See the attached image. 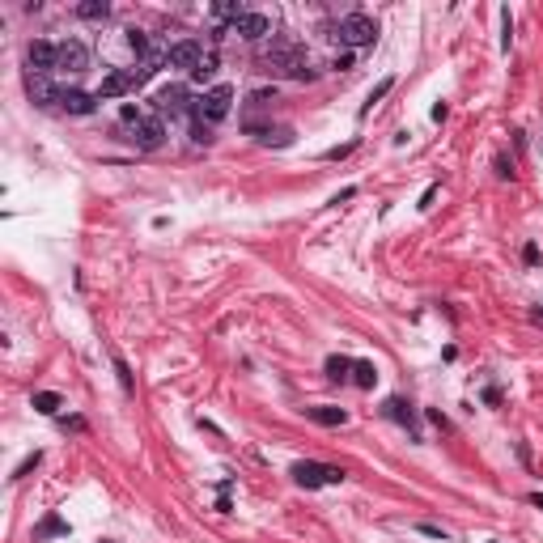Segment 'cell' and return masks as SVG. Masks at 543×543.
<instances>
[{
	"label": "cell",
	"mask_w": 543,
	"mask_h": 543,
	"mask_svg": "<svg viewBox=\"0 0 543 543\" xmlns=\"http://www.w3.org/2000/svg\"><path fill=\"white\" fill-rule=\"evenodd\" d=\"M119 123H123V132H128L123 140H132L136 149H144V153H149V149H162V140H166V123H162L157 115H144L140 107L128 102V107L119 111Z\"/></svg>",
	"instance_id": "1"
},
{
	"label": "cell",
	"mask_w": 543,
	"mask_h": 543,
	"mask_svg": "<svg viewBox=\"0 0 543 543\" xmlns=\"http://www.w3.org/2000/svg\"><path fill=\"white\" fill-rule=\"evenodd\" d=\"M157 72V64H136V68H119V72H111V77L102 81V89H98V98H123V93H132V89H140L144 81H149Z\"/></svg>",
	"instance_id": "2"
},
{
	"label": "cell",
	"mask_w": 543,
	"mask_h": 543,
	"mask_svg": "<svg viewBox=\"0 0 543 543\" xmlns=\"http://www.w3.org/2000/svg\"><path fill=\"white\" fill-rule=\"evenodd\" d=\"M293 484H302V488H327V484H344L348 480V472L344 467H327V463H293Z\"/></svg>",
	"instance_id": "3"
},
{
	"label": "cell",
	"mask_w": 543,
	"mask_h": 543,
	"mask_svg": "<svg viewBox=\"0 0 543 543\" xmlns=\"http://www.w3.org/2000/svg\"><path fill=\"white\" fill-rule=\"evenodd\" d=\"M335 38L344 47H353V52H357V47H369V43H378V21L365 17V13H348L335 26Z\"/></svg>",
	"instance_id": "4"
},
{
	"label": "cell",
	"mask_w": 543,
	"mask_h": 543,
	"mask_svg": "<svg viewBox=\"0 0 543 543\" xmlns=\"http://www.w3.org/2000/svg\"><path fill=\"white\" fill-rule=\"evenodd\" d=\"M230 107H234V89L230 85H212L204 98H195V115L191 119H200V123H208V128H212V123H221V119L230 115Z\"/></svg>",
	"instance_id": "5"
},
{
	"label": "cell",
	"mask_w": 543,
	"mask_h": 543,
	"mask_svg": "<svg viewBox=\"0 0 543 543\" xmlns=\"http://www.w3.org/2000/svg\"><path fill=\"white\" fill-rule=\"evenodd\" d=\"M153 107H157V115H170V119L195 115V102H191V93H187L183 85H162V89L153 93Z\"/></svg>",
	"instance_id": "6"
},
{
	"label": "cell",
	"mask_w": 543,
	"mask_h": 543,
	"mask_svg": "<svg viewBox=\"0 0 543 543\" xmlns=\"http://www.w3.org/2000/svg\"><path fill=\"white\" fill-rule=\"evenodd\" d=\"M212 52L200 43V38H179V43H170V56H166V64L170 68H183V72H195L204 60H208Z\"/></svg>",
	"instance_id": "7"
},
{
	"label": "cell",
	"mask_w": 543,
	"mask_h": 543,
	"mask_svg": "<svg viewBox=\"0 0 543 543\" xmlns=\"http://www.w3.org/2000/svg\"><path fill=\"white\" fill-rule=\"evenodd\" d=\"M89 68V47L81 38H64L56 43V72H68V77H81Z\"/></svg>",
	"instance_id": "8"
},
{
	"label": "cell",
	"mask_w": 543,
	"mask_h": 543,
	"mask_svg": "<svg viewBox=\"0 0 543 543\" xmlns=\"http://www.w3.org/2000/svg\"><path fill=\"white\" fill-rule=\"evenodd\" d=\"M234 34H242L246 43H263L276 34V26H272V17L267 13H255V9H246L238 21H234Z\"/></svg>",
	"instance_id": "9"
},
{
	"label": "cell",
	"mask_w": 543,
	"mask_h": 543,
	"mask_svg": "<svg viewBox=\"0 0 543 543\" xmlns=\"http://www.w3.org/2000/svg\"><path fill=\"white\" fill-rule=\"evenodd\" d=\"M26 64H30V72H38V77H52V72H56V43L34 38L26 47Z\"/></svg>",
	"instance_id": "10"
},
{
	"label": "cell",
	"mask_w": 543,
	"mask_h": 543,
	"mask_svg": "<svg viewBox=\"0 0 543 543\" xmlns=\"http://www.w3.org/2000/svg\"><path fill=\"white\" fill-rule=\"evenodd\" d=\"M26 93H30V102H34V107H52V102H60V93H64V89H56L47 77L30 72V77H26Z\"/></svg>",
	"instance_id": "11"
},
{
	"label": "cell",
	"mask_w": 543,
	"mask_h": 543,
	"mask_svg": "<svg viewBox=\"0 0 543 543\" xmlns=\"http://www.w3.org/2000/svg\"><path fill=\"white\" fill-rule=\"evenodd\" d=\"M93 102H98V93H85V89H64V93H60V107H64L68 115H89Z\"/></svg>",
	"instance_id": "12"
},
{
	"label": "cell",
	"mask_w": 543,
	"mask_h": 543,
	"mask_svg": "<svg viewBox=\"0 0 543 543\" xmlns=\"http://www.w3.org/2000/svg\"><path fill=\"white\" fill-rule=\"evenodd\" d=\"M306 416L323 429H335V425H348V412L344 408H331V403H318V408H306Z\"/></svg>",
	"instance_id": "13"
},
{
	"label": "cell",
	"mask_w": 543,
	"mask_h": 543,
	"mask_svg": "<svg viewBox=\"0 0 543 543\" xmlns=\"http://www.w3.org/2000/svg\"><path fill=\"white\" fill-rule=\"evenodd\" d=\"M386 416H390V421H399V425H408L416 433V412H412L408 399H386ZM416 437H421V433H416Z\"/></svg>",
	"instance_id": "14"
},
{
	"label": "cell",
	"mask_w": 543,
	"mask_h": 543,
	"mask_svg": "<svg viewBox=\"0 0 543 543\" xmlns=\"http://www.w3.org/2000/svg\"><path fill=\"white\" fill-rule=\"evenodd\" d=\"M77 17H85V21H107L111 17V5H107V0H81Z\"/></svg>",
	"instance_id": "15"
},
{
	"label": "cell",
	"mask_w": 543,
	"mask_h": 543,
	"mask_svg": "<svg viewBox=\"0 0 543 543\" xmlns=\"http://www.w3.org/2000/svg\"><path fill=\"white\" fill-rule=\"evenodd\" d=\"M255 136H259V144H293V128H251Z\"/></svg>",
	"instance_id": "16"
},
{
	"label": "cell",
	"mask_w": 543,
	"mask_h": 543,
	"mask_svg": "<svg viewBox=\"0 0 543 543\" xmlns=\"http://www.w3.org/2000/svg\"><path fill=\"white\" fill-rule=\"evenodd\" d=\"M353 382H357L361 390H374V382H378L374 361H357V365H353Z\"/></svg>",
	"instance_id": "17"
},
{
	"label": "cell",
	"mask_w": 543,
	"mask_h": 543,
	"mask_svg": "<svg viewBox=\"0 0 543 543\" xmlns=\"http://www.w3.org/2000/svg\"><path fill=\"white\" fill-rule=\"evenodd\" d=\"M353 357H327V378L331 382H348V374H353Z\"/></svg>",
	"instance_id": "18"
},
{
	"label": "cell",
	"mask_w": 543,
	"mask_h": 543,
	"mask_svg": "<svg viewBox=\"0 0 543 543\" xmlns=\"http://www.w3.org/2000/svg\"><path fill=\"white\" fill-rule=\"evenodd\" d=\"M30 403H34V412H43V416H56V412L64 408V399H60L56 390H38V395H34Z\"/></svg>",
	"instance_id": "19"
},
{
	"label": "cell",
	"mask_w": 543,
	"mask_h": 543,
	"mask_svg": "<svg viewBox=\"0 0 543 543\" xmlns=\"http://www.w3.org/2000/svg\"><path fill=\"white\" fill-rule=\"evenodd\" d=\"M390 89H395V77H382V81H378L374 89H369V98H365V107H361V115H369V111H374V107L382 102V98H386Z\"/></svg>",
	"instance_id": "20"
},
{
	"label": "cell",
	"mask_w": 543,
	"mask_h": 543,
	"mask_svg": "<svg viewBox=\"0 0 543 543\" xmlns=\"http://www.w3.org/2000/svg\"><path fill=\"white\" fill-rule=\"evenodd\" d=\"M242 13H246V9L238 5V0H230V5H212V17H217V21H238Z\"/></svg>",
	"instance_id": "21"
},
{
	"label": "cell",
	"mask_w": 543,
	"mask_h": 543,
	"mask_svg": "<svg viewBox=\"0 0 543 543\" xmlns=\"http://www.w3.org/2000/svg\"><path fill=\"white\" fill-rule=\"evenodd\" d=\"M111 361H115V374H119V386H123V390H128V395H132V390H136V382H132V369H128V361H123L119 353H115Z\"/></svg>",
	"instance_id": "22"
},
{
	"label": "cell",
	"mask_w": 543,
	"mask_h": 543,
	"mask_svg": "<svg viewBox=\"0 0 543 543\" xmlns=\"http://www.w3.org/2000/svg\"><path fill=\"white\" fill-rule=\"evenodd\" d=\"M212 77H217V56H208L200 68L191 72V81H195V85H204V81H212Z\"/></svg>",
	"instance_id": "23"
},
{
	"label": "cell",
	"mask_w": 543,
	"mask_h": 543,
	"mask_svg": "<svg viewBox=\"0 0 543 543\" xmlns=\"http://www.w3.org/2000/svg\"><path fill=\"white\" fill-rule=\"evenodd\" d=\"M38 463H43V454H38V450H34V454H30V458H21V467H17V472H13V480H26V476H30V472H34V467H38Z\"/></svg>",
	"instance_id": "24"
},
{
	"label": "cell",
	"mask_w": 543,
	"mask_h": 543,
	"mask_svg": "<svg viewBox=\"0 0 543 543\" xmlns=\"http://www.w3.org/2000/svg\"><path fill=\"white\" fill-rule=\"evenodd\" d=\"M38 535H68V522H60V518H47V522L38 527Z\"/></svg>",
	"instance_id": "25"
},
{
	"label": "cell",
	"mask_w": 543,
	"mask_h": 543,
	"mask_svg": "<svg viewBox=\"0 0 543 543\" xmlns=\"http://www.w3.org/2000/svg\"><path fill=\"white\" fill-rule=\"evenodd\" d=\"M353 149H357V140H348V144H335V149H327L323 157H327V162H340V157H348Z\"/></svg>",
	"instance_id": "26"
},
{
	"label": "cell",
	"mask_w": 543,
	"mask_h": 543,
	"mask_svg": "<svg viewBox=\"0 0 543 543\" xmlns=\"http://www.w3.org/2000/svg\"><path fill=\"white\" fill-rule=\"evenodd\" d=\"M416 531H421V535H429V539H441V543H446V531H441L437 522H416Z\"/></svg>",
	"instance_id": "27"
},
{
	"label": "cell",
	"mask_w": 543,
	"mask_h": 543,
	"mask_svg": "<svg viewBox=\"0 0 543 543\" xmlns=\"http://www.w3.org/2000/svg\"><path fill=\"white\" fill-rule=\"evenodd\" d=\"M267 102H276V93H272V89H255L251 93V107H267Z\"/></svg>",
	"instance_id": "28"
},
{
	"label": "cell",
	"mask_w": 543,
	"mask_h": 543,
	"mask_svg": "<svg viewBox=\"0 0 543 543\" xmlns=\"http://www.w3.org/2000/svg\"><path fill=\"white\" fill-rule=\"evenodd\" d=\"M497 179H513V162H505V157H497Z\"/></svg>",
	"instance_id": "29"
},
{
	"label": "cell",
	"mask_w": 543,
	"mask_h": 543,
	"mask_svg": "<svg viewBox=\"0 0 543 543\" xmlns=\"http://www.w3.org/2000/svg\"><path fill=\"white\" fill-rule=\"evenodd\" d=\"M522 259H527V263H539V246H535V242L522 246Z\"/></svg>",
	"instance_id": "30"
},
{
	"label": "cell",
	"mask_w": 543,
	"mask_h": 543,
	"mask_svg": "<svg viewBox=\"0 0 543 543\" xmlns=\"http://www.w3.org/2000/svg\"><path fill=\"white\" fill-rule=\"evenodd\" d=\"M531 505H535V509H543V492H531Z\"/></svg>",
	"instance_id": "31"
},
{
	"label": "cell",
	"mask_w": 543,
	"mask_h": 543,
	"mask_svg": "<svg viewBox=\"0 0 543 543\" xmlns=\"http://www.w3.org/2000/svg\"><path fill=\"white\" fill-rule=\"evenodd\" d=\"M531 318H535V323H543V310H531Z\"/></svg>",
	"instance_id": "32"
}]
</instances>
